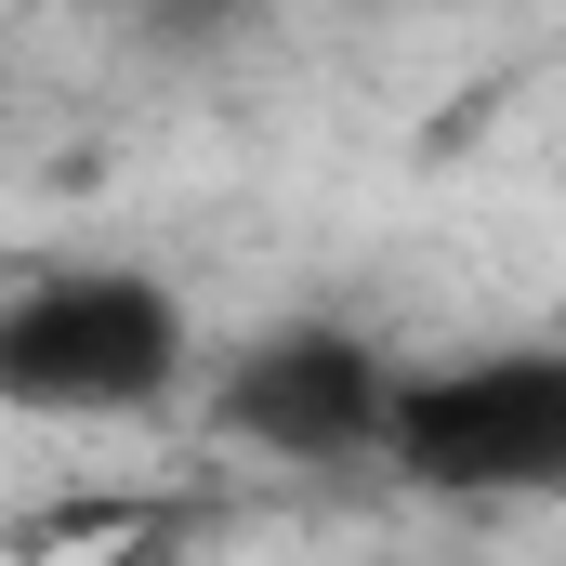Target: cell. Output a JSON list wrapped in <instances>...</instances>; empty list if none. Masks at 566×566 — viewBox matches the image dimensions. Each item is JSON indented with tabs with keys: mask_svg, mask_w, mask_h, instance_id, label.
<instances>
[{
	"mask_svg": "<svg viewBox=\"0 0 566 566\" xmlns=\"http://www.w3.org/2000/svg\"><path fill=\"white\" fill-rule=\"evenodd\" d=\"M198 369L185 303L133 264H66V277L0 290V409L27 422H145Z\"/></svg>",
	"mask_w": 566,
	"mask_h": 566,
	"instance_id": "1",
	"label": "cell"
},
{
	"mask_svg": "<svg viewBox=\"0 0 566 566\" xmlns=\"http://www.w3.org/2000/svg\"><path fill=\"white\" fill-rule=\"evenodd\" d=\"M369 461H396L434 501H541V488H566V356L554 343H488V356L396 369Z\"/></svg>",
	"mask_w": 566,
	"mask_h": 566,
	"instance_id": "2",
	"label": "cell"
},
{
	"mask_svg": "<svg viewBox=\"0 0 566 566\" xmlns=\"http://www.w3.org/2000/svg\"><path fill=\"white\" fill-rule=\"evenodd\" d=\"M382 396H396V356L343 316H277L224 356L211 409L224 434H251L264 461H369L382 448Z\"/></svg>",
	"mask_w": 566,
	"mask_h": 566,
	"instance_id": "3",
	"label": "cell"
},
{
	"mask_svg": "<svg viewBox=\"0 0 566 566\" xmlns=\"http://www.w3.org/2000/svg\"><path fill=\"white\" fill-rule=\"evenodd\" d=\"M119 27H145V40H224V27H251L264 0H106Z\"/></svg>",
	"mask_w": 566,
	"mask_h": 566,
	"instance_id": "4",
	"label": "cell"
}]
</instances>
